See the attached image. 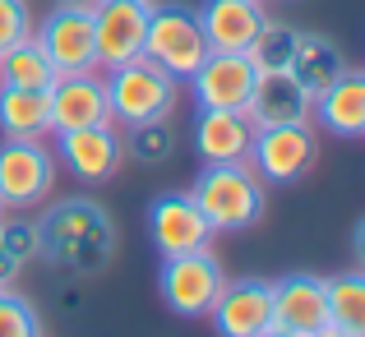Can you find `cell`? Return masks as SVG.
Returning <instances> with one entry per match:
<instances>
[{"instance_id": "1", "label": "cell", "mask_w": 365, "mask_h": 337, "mask_svg": "<svg viewBox=\"0 0 365 337\" xmlns=\"http://www.w3.org/2000/svg\"><path fill=\"white\" fill-rule=\"evenodd\" d=\"M37 236H42V259L74 277H98L116 259V222L111 213L88 195L70 199H46L42 217H37Z\"/></svg>"}, {"instance_id": "2", "label": "cell", "mask_w": 365, "mask_h": 337, "mask_svg": "<svg viewBox=\"0 0 365 337\" xmlns=\"http://www.w3.org/2000/svg\"><path fill=\"white\" fill-rule=\"evenodd\" d=\"M250 162H204V171L190 185V199L213 231H245L264 217L268 195Z\"/></svg>"}, {"instance_id": "3", "label": "cell", "mask_w": 365, "mask_h": 337, "mask_svg": "<svg viewBox=\"0 0 365 337\" xmlns=\"http://www.w3.org/2000/svg\"><path fill=\"white\" fill-rule=\"evenodd\" d=\"M107 79V102H111V120L116 125H143V120H162V115L176 111L180 98V79H171L162 65H153L148 56L116 70H102Z\"/></svg>"}, {"instance_id": "4", "label": "cell", "mask_w": 365, "mask_h": 337, "mask_svg": "<svg viewBox=\"0 0 365 337\" xmlns=\"http://www.w3.org/2000/svg\"><path fill=\"white\" fill-rule=\"evenodd\" d=\"M56 152L46 139H0V204L5 213H37L56 190Z\"/></svg>"}, {"instance_id": "5", "label": "cell", "mask_w": 365, "mask_h": 337, "mask_svg": "<svg viewBox=\"0 0 365 337\" xmlns=\"http://www.w3.org/2000/svg\"><path fill=\"white\" fill-rule=\"evenodd\" d=\"M227 286V273L217 264L213 249H190V254H171L158 268V291L162 305L180 319H208V310L217 305Z\"/></svg>"}, {"instance_id": "6", "label": "cell", "mask_w": 365, "mask_h": 337, "mask_svg": "<svg viewBox=\"0 0 365 337\" xmlns=\"http://www.w3.org/2000/svg\"><path fill=\"white\" fill-rule=\"evenodd\" d=\"M143 56L153 65L185 83L199 65L208 61V37L199 28V9L185 5H153L148 9V37H143Z\"/></svg>"}, {"instance_id": "7", "label": "cell", "mask_w": 365, "mask_h": 337, "mask_svg": "<svg viewBox=\"0 0 365 337\" xmlns=\"http://www.w3.org/2000/svg\"><path fill=\"white\" fill-rule=\"evenodd\" d=\"M250 167L264 185H296L319 167V130L305 125H273V130H255V148H250Z\"/></svg>"}, {"instance_id": "8", "label": "cell", "mask_w": 365, "mask_h": 337, "mask_svg": "<svg viewBox=\"0 0 365 337\" xmlns=\"http://www.w3.org/2000/svg\"><path fill=\"white\" fill-rule=\"evenodd\" d=\"M37 46L46 51V61L56 65V74H88L98 70V42H93V9H70L56 5L51 14L37 24Z\"/></svg>"}, {"instance_id": "9", "label": "cell", "mask_w": 365, "mask_h": 337, "mask_svg": "<svg viewBox=\"0 0 365 337\" xmlns=\"http://www.w3.org/2000/svg\"><path fill=\"white\" fill-rule=\"evenodd\" d=\"M148 9L139 0H98L93 5V42H98V70H116L143 56L148 37Z\"/></svg>"}, {"instance_id": "10", "label": "cell", "mask_w": 365, "mask_h": 337, "mask_svg": "<svg viewBox=\"0 0 365 337\" xmlns=\"http://www.w3.org/2000/svg\"><path fill=\"white\" fill-rule=\"evenodd\" d=\"M56 148H61L56 162H65L70 176L83 180V185H107L125 167V134L116 130V120L88 125V130H65L56 134Z\"/></svg>"}, {"instance_id": "11", "label": "cell", "mask_w": 365, "mask_h": 337, "mask_svg": "<svg viewBox=\"0 0 365 337\" xmlns=\"http://www.w3.org/2000/svg\"><path fill=\"white\" fill-rule=\"evenodd\" d=\"M255 79H259V70L250 65V56L208 51V61L185 83H190V98H195L199 111H245Z\"/></svg>"}, {"instance_id": "12", "label": "cell", "mask_w": 365, "mask_h": 337, "mask_svg": "<svg viewBox=\"0 0 365 337\" xmlns=\"http://www.w3.org/2000/svg\"><path fill=\"white\" fill-rule=\"evenodd\" d=\"M148 236H153V249L162 259L171 254H190V249H208L213 240V227L204 222V213L195 208L190 190H171V195H158L148 204Z\"/></svg>"}, {"instance_id": "13", "label": "cell", "mask_w": 365, "mask_h": 337, "mask_svg": "<svg viewBox=\"0 0 365 337\" xmlns=\"http://www.w3.org/2000/svg\"><path fill=\"white\" fill-rule=\"evenodd\" d=\"M46 107H51V134L107 125L111 120V102H107V79H102V70L61 74V79L46 88Z\"/></svg>"}, {"instance_id": "14", "label": "cell", "mask_w": 365, "mask_h": 337, "mask_svg": "<svg viewBox=\"0 0 365 337\" xmlns=\"http://www.w3.org/2000/svg\"><path fill=\"white\" fill-rule=\"evenodd\" d=\"M217 337H259L273 328V286L264 277H236L222 286L217 305L208 310Z\"/></svg>"}, {"instance_id": "15", "label": "cell", "mask_w": 365, "mask_h": 337, "mask_svg": "<svg viewBox=\"0 0 365 337\" xmlns=\"http://www.w3.org/2000/svg\"><path fill=\"white\" fill-rule=\"evenodd\" d=\"M273 286V323L287 333L314 337L319 328H329V305H324V277L314 273H287Z\"/></svg>"}, {"instance_id": "16", "label": "cell", "mask_w": 365, "mask_h": 337, "mask_svg": "<svg viewBox=\"0 0 365 337\" xmlns=\"http://www.w3.org/2000/svg\"><path fill=\"white\" fill-rule=\"evenodd\" d=\"M314 111V98L292 79V74H259L255 93L245 102V115L255 130H273V125H305Z\"/></svg>"}, {"instance_id": "17", "label": "cell", "mask_w": 365, "mask_h": 337, "mask_svg": "<svg viewBox=\"0 0 365 337\" xmlns=\"http://www.w3.org/2000/svg\"><path fill=\"white\" fill-rule=\"evenodd\" d=\"M310 125L329 130L333 139H361L365 134V74L347 65V70L314 98Z\"/></svg>"}, {"instance_id": "18", "label": "cell", "mask_w": 365, "mask_h": 337, "mask_svg": "<svg viewBox=\"0 0 365 337\" xmlns=\"http://www.w3.org/2000/svg\"><path fill=\"white\" fill-rule=\"evenodd\" d=\"M264 5L259 0H208L199 9V28L208 37V51H232V56H245L255 33L264 28Z\"/></svg>"}, {"instance_id": "19", "label": "cell", "mask_w": 365, "mask_h": 337, "mask_svg": "<svg viewBox=\"0 0 365 337\" xmlns=\"http://www.w3.org/2000/svg\"><path fill=\"white\" fill-rule=\"evenodd\" d=\"M190 139H195V152L204 162H250L255 125L245 111H199Z\"/></svg>"}, {"instance_id": "20", "label": "cell", "mask_w": 365, "mask_h": 337, "mask_svg": "<svg viewBox=\"0 0 365 337\" xmlns=\"http://www.w3.org/2000/svg\"><path fill=\"white\" fill-rule=\"evenodd\" d=\"M347 70V56H342V46L333 42V37H319V33H296V51H292V65H287V74H292L296 83H301L310 98H319L324 88H329L338 74Z\"/></svg>"}, {"instance_id": "21", "label": "cell", "mask_w": 365, "mask_h": 337, "mask_svg": "<svg viewBox=\"0 0 365 337\" xmlns=\"http://www.w3.org/2000/svg\"><path fill=\"white\" fill-rule=\"evenodd\" d=\"M0 134H5V139H46V134H51L46 93L5 88V83H0Z\"/></svg>"}, {"instance_id": "22", "label": "cell", "mask_w": 365, "mask_h": 337, "mask_svg": "<svg viewBox=\"0 0 365 337\" xmlns=\"http://www.w3.org/2000/svg\"><path fill=\"white\" fill-rule=\"evenodd\" d=\"M56 79H61V74H56V65L46 61V51L37 46V37H24V42H14L9 51H0V83H5V88L46 93Z\"/></svg>"}, {"instance_id": "23", "label": "cell", "mask_w": 365, "mask_h": 337, "mask_svg": "<svg viewBox=\"0 0 365 337\" xmlns=\"http://www.w3.org/2000/svg\"><path fill=\"white\" fill-rule=\"evenodd\" d=\"M324 305H329V328L347 337H365V277L361 273L324 277Z\"/></svg>"}, {"instance_id": "24", "label": "cell", "mask_w": 365, "mask_h": 337, "mask_svg": "<svg viewBox=\"0 0 365 337\" xmlns=\"http://www.w3.org/2000/svg\"><path fill=\"white\" fill-rule=\"evenodd\" d=\"M292 51H296V28L277 24V19H264V28L255 33V42H250L245 56H250V65H255L259 74H287Z\"/></svg>"}, {"instance_id": "25", "label": "cell", "mask_w": 365, "mask_h": 337, "mask_svg": "<svg viewBox=\"0 0 365 337\" xmlns=\"http://www.w3.org/2000/svg\"><path fill=\"white\" fill-rule=\"evenodd\" d=\"M176 152V130H171V115L162 120H143L125 130V157H134L139 167H162Z\"/></svg>"}, {"instance_id": "26", "label": "cell", "mask_w": 365, "mask_h": 337, "mask_svg": "<svg viewBox=\"0 0 365 337\" xmlns=\"http://www.w3.org/2000/svg\"><path fill=\"white\" fill-rule=\"evenodd\" d=\"M0 245L19 259V264H37L42 259V236H37V217L33 213H14L0 217Z\"/></svg>"}, {"instance_id": "27", "label": "cell", "mask_w": 365, "mask_h": 337, "mask_svg": "<svg viewBox=\"0 0 365 337\" xmlns=\"http://www.w3.org/2000/svg\"><path fill=\"white\" fill-rule=\"evenodd\" d=\"M0 337H42V314L14 286L0 291Z\"/></svg>"}, {"instance_id": "28", "label": "cell", "mask_w": 365, "mask_h": 337, "mask_svg": "<svg viewBox=\"0 0 365 337\" xmlns=\"http://www.w3.org/2000/svg\"><path fill=\"white\" fill-rule=\"evenodd\" d=\"M24 37H33V9H28V0H0V51H9Z\"/></svg>"}, {"instance_id": "29", "label": "cell", "mask_w": 365, "mask_h": 337, "mask_svg": "<svg viewBox=\"0 0 365 337\" xmlns=\"http://www.w3.org/2000/svg\"><path fill=\"white\" fill-rule=\"evenodd\" d=\"M19 273H24V264H19V259L9 254L5 245H0V291H9V286H19Z\"/></svg>"}, {"instance_id": "30", "label": "cell", "mask_w": 365, "mask_h": 337, "mask_svg": "<svg viewBox=\"0 0 365 337\" xmlns=\"http://www.w3.org/2000/svg\"><path fill=\"white\" fill-rule=\"evenodd\" d=\"M56 5H70V9H93L98 0H56Z\"/></svg>"}, {"instance_id": "31", "label": "cell", "mask_w": 365, "mask_h": 337, "mask_svg": "<svg viewBox=\"0 0 365 337\" xmlns=\"http://www.w3.org/2000/svg\"><path fill=\"white\" fill-rule=\"evenodd\" d=\"M259 337H301V333H287V328H277V323H273V328H268V333H259Z\"/></svg>"}, {"instance_id": "32", "label": "cell", "mask_w": 365, "mask_h": 337, "mask_svg": "<svg viewBox=\"0 0 365 337\" xmlns=\"http://www.w3.org/2000/svg\"><path fill=\"white\" fill-rule=\"evenodd\" d=\"M314 337H347V333H338V328H319Z\"/></svg>"}, {"instance_id": "33", "label": "cell", "mask_w": 365, "mask_h": 337, "mask_svg": "<svg viewBox=\"0 0 365 337\" xmlns=\"http://www.w3.org/2000/svg\"><path fill=\"white\" fill-rule=\"evenodd\" d=\"M287 5H301V0H287Z\"/></svg>"}, {"instance_id": "34", "label": "cell", "mask_w": 365, "mask_h": 337, "mask_svg": "<svg viewBox=\"0 0 365 337\" xmlns=\"http://www.w3.org/2000/svg\"><path fill=\"white\" fill-rule=\"evenodd\" d=\"M139 5H153V0H139Z\"/></svg>"}, {"instance_id": "35", "label": "cell", "mask_w": 365, "mask_h": 337, "mask_svg": "<svg viewBox=\"0 0 365 337\" xmlns=\"http://www.w3.org/2000/svg\"><path fill=\"white\" fill-rule=\"evenodd\" d=\"M0 217H5V204H0Z\"/></svg>"}]
</instances>
